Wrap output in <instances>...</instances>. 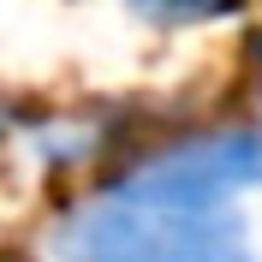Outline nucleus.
<instances>
[{"mask_svg":"<svg viewBox=\"0 0 262 262\" xmlns=\"http://www.w3.org/2000/svg\"><path fill=\"white\" fill-rule=\"evenodd\" d=\"M42 262H262L238 209H155L101 185L42 227Z\"/></svg>","mask_w":262,"mask_h":262,"instance_id":"1","label":"nucleus"},{"mask_svg":"<svg viewBox=\"0 0 262 262\" xmlns=\"http://www.w3.org/2000/svg\"><path fill=\"white\" fill-rule=\"evenodd\" d=\"M107 185L155 209H238V196L262 191V125L232 119L167 137L119 167Z\"/></svg>","mask_w":262,"mask_h":262,"instance_id":"2","label":"nucleus"},{"mask_svg":"<svg viewBox=\"0 0 262 262\" xmlns=\"http://www.w3.org/2000/svg\"><path fill=\"white\" fill-rule=\"evenodd\" d=\"M245 6V0H125V12L149 30H196V24H221Z\"/></svg>","mask_w":262,"mask_h":262,"instance_id":"3","label":"nucleus"},{"mask_svg":"<svg viewBox=\"0 0 262 262\" xmlns=\"http://www.w3.org/2000/svg\"><path fill=\"white\" fill-rule=\"evenodd\" d=\"M6 131H12V114H6V101H0V143H6Z\"/></svg>","mask_w":262,"mask_h":262,"instance_id":"4","label":"nucleus"}]
</instances>
